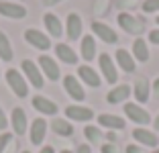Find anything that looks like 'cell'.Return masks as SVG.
Wrapping results in <instances>:
<instances>
[{"mask_svg":"<svg viewBox=\"0 0 159 153\" xmlns=\"http://www.w3.org/2000/svg\"><path fill=\"white\" fill-rule=\"evenodd\" d=\"M118 25H120L126 33H131V35H141V33L145 31V21L137 19V16H133V14H129V12L118 14Z\"/></svg>","mask_w":159,"mask_h":153,"instance_id":"6da1fadb","label":"cell"},{"mask_svg":"<svg viewBox=\"0 0 159 153\" xmlns=\"http://www.w3.org/2000/svg\"><path fill=\"white\" fill-rule=\"evenodd\" d=\"M6 82H8L10 90H12L19 98H25L29 94V86H27V82H25V78L20 76V72L8 70V72H6Z\"/></svg>","mask_w":159,"mask_h":153,"instance_id":"7a4b0ae2","label":"cell"},{"mask_svg":"<svg viewBox=\"0 0 159 153\" xmlns=\"http://www.w3.org/2000/svg\"><path fill=\"white\" fill-rule=\"evenodd\" d=\"M25 41H27L29 45H33V47H37V49H41V51H47L49 47H51L49 37H47L45 33L37 31V29H27V31H25Z\"/></svg>","mask_w":159,"mask_h":153,"instance_id":"3957f363","label":"cell"},{"mask_svg":"<svg viewBox=\"0 0 159 153\" xmlns=\"http://www.w3.org/2000/svg\"><path fill=\"white\" fill-rule=\"evenodd\" d=\"M20 67H23L25 76H27V80L31 82V86H33V88H43V84H45V80H43V72L39 70L33 61H31V59H25Z\"/></svg>","mask_w":159,"mask_h":153,"instance_id":"277c9868","label":"cell"},{"mask_svg":"<svg viewBox=\"0 0 159 153\" xmlns=\"http://www.w3.org/2000/svg\"><path fill=\"white\" fill-rule=\"evenodd\" d=\"M125 114L129 116L133 123H137V125H149V121H151L149 112H147L145 108H141L139 104H133V102H126L125 104Z\"/></svg>","mask_w":159,"mask_h":153,"instance_id":"5b68a950","label":"cell"},{"mask_svg":"<svg viewBox=\"0 0 159 153\" xmlns=\"http://www.w3.org/2000/svg\"><path fill=\"white\" fill-rule=\"evenodd\" d=\"M98 63H100V70H102L104 80H106L108 84L116 82L118 80V72H116V67H114V63H112V57L108 55V53H102V55L98 57Z\"/></svg>","mask_w":159,"mask_h":153,"instance_id":"8992f818","label":"cell"},{"mask_svg":"<svg viewBox=\"0 0 159 153\" xmlns=\"http://www.w3.org/2000/svg\"><path fill=\"white\" fill-rule=\"evenodd\" d=\"M92 33L96 37H100L104 43H118V35L112 31V27L100 23V21H94L92 23Z\"/></svg>","mask_w":159,"mask_h":153,"instance_id":"52a82bcc","label":"cell"},{"mask_svg":"<svg viewBox=\"0 0 159 153\" xmlns=\"http://www.w3.org/2000/svg\"><path fill=\"white\" fill-rule=\"evenodd\" d=\"M63 88H66V92L70 94L74 100H84L86 98V92H84V88L80 86V80L75 78V76H66L63 78Z\"/></svg>","mask_w":159,"mask_h":153,"instance_id":"ba28073f","label":"cell"},{"mask_svg":"<svg viewBox=\"0 0 159 153\" xmlns=\"http://www.w3.org/2000/svg\"><path fill=\"white\" fill-rule=\"evenodd\" d=\"M39 67H41V72L47 76V78L51 80V82H55V80H59V65L55 63V59L49 55H41L39 57Z\"/></svg>","mask_w":159,"mask_h":153,"instance_id":"9c48e42d","label":"cell"},{"mask_svg":"<svg viewBox=\"0 0 159 153\" xmlns=\"http://www.w3.org/2000/svg\"><path fill=\"white\" fill-rule=\"evenodd\" d=\"M0 14L6 19H25L27 16V8L14 2H0Z\"/></svg>","mask_w":159,"mask_h":153,"instance_id":"30bf717a","label":"cell"},{"mask_svg":"<svg viewBox=\"0 0 159 153\" xmlns=\"http://www.w3.org/2000/svg\"><path fill=\"white\" fill-rule=\"evenodd\" d=\"M66 116L67 118H71V121H90V118H94V110L88 106H67L66 108Z\"/></svg>","mask_w":159,"mask_h":153,"instance_id":"8fae6325","label":"cell"},{"mask_svg":"<svg viewBox=\"0 0 159 153\" xmlns=\"http://www.w3.org/2000/svg\"><path fill=\"white\" fill-rule=\"evenodd\" d=\"M10 123H12V129L16 135H25L27 133V114L20 106L12 108V114H10Z\"/></svg>","mask_w":159,"mask_h":153,"instance_id":"7c38bea8","label":"cell"},{"mask_svg":"<svg viewBox=\"0 0 159 153\" xmlns=\"http://www.w3.org/2000/svg\"><path fill=\"white\" fill-rule=\"evenodd\" d=\"M33 108L39 110L41 114H49V116L57 114V104L51 102L49 98H45V96H35L33 98Z\"/></svg>","mask_w":159,"mask_h":153,"instance_id":"4fadbf2b","label":"cell"},{"mask_svg":"<svg viewBox=\"0 0 159 153\" xmlns=\"http://www.w3.org/2000/svg\"><path fill=\"white\" fill-rule=\"evenodd\" d=\"M66 31H67V37H70L71 41L80 39V35H82V19H80V14L71 12L70 16H67V21H66Z\"/></svg>","mask_w":159,"mask_h":153,"instance_id":"5bb4252c","label":"cell"},{"mask_svg":"<svg viewBox=\"0 0 159 153\" xmlns=\"http://www.w3.org/2000/svg\"><path fill=\"white\" fill-rule=\"evenodd\" d=\"M45 133H47V123L43 118H35L31 123V143L41 145L43 139H45Z\"/></svg>","mask_w":159,"mask_h":153,"instance_id":"9a60e30c","label":"cell"},{"mask_svg":"<svg viewBox=\"0 0 159 153\" xmlns=\"http://www.w3.org/2000/svg\"><path fill=\"white\" fill-rule=\"evenodd\" d=\"M133 137H135V141H139V143L145 145V147H157V143H159L157 135L147 131V129H135L133 131Z\"/></svg>","mask_w":159,"mask_h":153,"instance_id":"2e32d148","label":"cell"},{"mask_svg":"<svg viewBox=\"0 0 159 153\" xmlns=\"http://www.w3.org/2000/svg\"><path fill=\"white\" fill-rule=\"evenodd\" d=\"M78 76H80L82 82H86L88 86H92V88H98L100 86V76L96 74V70H92L90 65H80Z\"/></svg>","mask_w":159,"mask_h":153,"instance_id":"e0dca14e","label":"cell"},{"mask_svg":"<svg viewBox=\"0 0 159 153\" xmlns=\"http://www.w3.org/2000/svg\"><path fill=\"white\" fill-rule=\"evenodd\" d=\"M129 96H131V88H129L126 84H120V86L112 88L106 94V100L110 102V104H118V102H125Z\"/></svg>","mask_w":159,"mask_h":153,"instance_id":"ac0fdd59","label":"cell"},{"mask_svg":"<svg viewBox=\"0 0 159 153\" xmlns=\"http://www.w3.org/2000/svg\"><path fill=\"white\" fill-rule=\"evenodd\" d=\"M55 53H57V57H59V59L63 61V63H67V65L78 63V55H75V51L71 49L70 45L57 43V45H55Z\"/></svg>","mask_w":159,"mask_h":153,"instance_id":"d6986e66","label":"cell"},{"mask_svg":"<svg viewBox=\"0 0 159 153\" xmlns=\"http://www.w3.org/2000/svg\"><path fill=\"white\" fill-rule=\"evenodd\" d=\"M80 53L86 61H92L96 57V41H94L92 35H86L82 37V45H80Z\"/></svg>","mask_w":159,"mask_h":153,"instance_id":"ffe728a7","label":"cell"},{"mask_svg":"<svg viewBox=\"0 0 159 153\" xmlns=\"http://www.w3.org/2000/svg\"><path fill=\"white\" fill-rule=\"evenodd\" d=\"M43 23H45V27H47V31H49V35H51V37H61V35H63V27H61V21L57 19L55 14L47 12L45 16H43Z\"/></svg>","mask_w":159,"mask_h":153,"instance_id":"44dd1931","label":"cell"},{"mask_svg":"<svg viewBox=\"0 0 159 153\" xmlns=\"http://www.w3.org/2000/svg\"><path fill=\"white\" fill-rule=\"evenodd\" d=\"M116 61H118V65H120L126 74H133V72L137 70L135 59H133V55H131L126 49H118V51H116Z\"/></svg>","mask_w":159,"mask_h":153,"instance_id":"7402d4cb","label":"cell"},{"mask_svg":"<svg viewBox=\"0 0 159 153\" xmlns=\"http://www.w3.org/2000/svg\"><path fill=\"white\" fill-rule=\"evenodd\" d=\"M98 123L102 127H108V129H114V131L125 129V118H120V116H116V114H100Z\"/></svg>","mask_w":159,"mask_h":153,"instance_id":"603a6c76","label":"cell"},{"mask_svg":"<svg viewBox=\"0 0 159 153\" xmlns=\"http://www.w3.org/2000/svg\"><path fill=\"white\" fill-rule=\"evenodd\" d=\"M133 55H135V59L139 61H149V47H147L145 39H137L135 43H133Z\"/></svg>","mask_w":159,"mask_h":153,"instance_id":"cb8c5ba5","label":"cell"},{"mask_svg":"<svg viewBox=\"0 0 159 153\" xmlns=\"http://www.w3.org/2000/svg\"><path fill=\"white\" fill-rule=\"evenodd\" d=\"M135 98L139 102H147L149 100V82L147 78H139L135 84Z\"/></svg>","mask_w":159,"mask_h":153,"instance_id":"d4e9b609","label":"cell"},{"mask_svg":"<svg viewBox=\"0 0 159 153\" xmlns=\"http://www.w3.org/2000/svg\"><path fill=\"white\" fill-rule=\"evenodd\" d=\"M0 59L2 61H10L12 59V47H10V41L4 33L0 31Z\"/></svg>","mask_w":159,"mask_h":153,"instance_id":"484cf974","label":"cell"},{"mask_svg":"<svg viewBox=\"0 0 159 153\" xmlns=\"http://www.w3.org/2000/svg\"><path fill=\"white\" fill-rule=\"evenodd\" d=\"M53 131H55L57 135H63V137H70L71 133H74V127L70 125L67 121H63V118H55V121L51 123Z\"/></svg>","mask_w":159,"mask_h":153,"instance_id":"4316f807","label":"cell"},{"mask_svg":"<svg viewBox=\"0 0 159 153\" xmlns=\"http://www.w3.org/2000/svg\"><path fill=\"white\" fill-rule=\"evenodd\" d=\"M84 135L86 137H88V141H92V143H98L100 139H102V133H100L98 129H96V127H86V131H84Z\"/></svg>","mask_w":159,"mask_h":153,"instance_id":"83f0119b","label":"cell"},{"mask_svg":"<svg viewBox=\"0 0 159 153\" xmlns=\"http://www.w3.org/2000/svg\"><path fill=\"white\" fill-rule=\"evenodd\" d=\"M159 10V0H145L143 2V12L149 14V12H157Z\"/></svg>","mask_w":159,"mask_h":153,"instance_id":"f1b7e54d","label":"cell"},{"mask_svg":"<svg viewBox=\"0 0 159 153\" xmlns=\"http://www.w3.org/2000/svg\"><path fill=\"white\" fill-rule=\"evenodd\" d=\"M10 141H12V135H10V133H2V135H0V153L4 151V147L10 143Z\"/></svg>","mask_w":159,"mask_h":153,"instance_id":"f546056e","label":"cell"},{"mask_svg":"<svg viewBox=\"0 0 159 153\" xmlns=\"http://www.w3.org/2000/svg\"><path fill=\"white\" fill-rule=\"evenodd\" d=\"M106 6H108V0H98L96 12H98V14H104V12H106Z\"/></svg>","mask_w":159,"mask_h":153,"instance_id":"4dcf8cb0","label":"cell"},{"mask_svg":"<svg viewBox=\"0 0 159 153\" xmlns=\"http://www.w3.org/2000/svg\"><path fill=\"white\" fill-rule=\"evenodd\" d=\"M149 41L155 43V45H159V29H155V31L149 33Z\"/></svg>","mask_w":159,"mask_h":153,"instance_id":"1f68e13d","label":"cell"},{"mask_svg":"<svg viewBox=\"0 0 159 153\" xmlns=\"http://www.w3.org/2000/svg\"><path fill=\"white\" fill-rule=\"evenodd\" d=\"M8 127V121H6V114H4V110L0 108V131L2 129H6Z\"/></svg>","mask_w":159,"mask_h":153,"instance_id":"d6a6232c","label":"cell"},{"mask_svg":"<svg viewBox=\"0 0 159 153\" xmlns=\"http://www.w3.org/2000/svg\"><path fill=\"white\" fill-rule=\"evenodd\" d=\"M126 153H145V151L141 147H137V145H129V147H126Z\"/></svg>","mask_w":159,"mask_h":153,"instance_id":"836d02e7","label":"cell"},{"mask_svg":"<svg viewBox=\"0 0 159 153\" xmlns=\"http://www.w3.org/2000/svg\"><path fill=\"white\" fill-rule=\"evenodd\" d=\"M102 153H116V147L108 143V145H104V147H102Z\"/></svg>","mask_w":159,"mask_h":153,"instance_id":"e575fe53","label":"cell"},{"mask_svg":"<svg viewBox=\"0 0 159 153\" xmlns=\"http://www.w3.org/2000/svg\"><path fill=\"white\" fill-rule=\"evenodd\" d=\"M153 92H155V98H159V78L153 82Z\"/></svg>","mask_w":159,"mask_h":153,"instance_id":"d590c367","label":"cell"},{"mask_svg":"<svg viewBox=\"0 0 159 153\" xmlns=\"http://www.w3.org/2000/svg\"><path fill=\"white\" fill-rule=\"evenodd\" d=\"M78 153H90V145H80Z\"/></svg>","mask_w":159,"mask_h":153,"instance_id":"8d00e7d4","label":"cell"},{"mask_svg":"<svg viewBox=\"0 0 159 153\" xmlns=\"http://www.w3.org/2000/svg\"><path fill=\"white\" fill-rule=\"evenodd\" d=\"M61 0H43V4H47V6H55V4H59Z\"/></svg>","mask_w":159,"mask_h":153,"instance_id":"74e56055","label":"cell"},{"mask_svg":"<svg viewBox=\"0 0 159 153\" xmlns=\"http://www.w3.org/2000/svg\"><path fill=\"white\" fill-rule=\"evenodd\" d=\"M41 153H55V151H53V147H49V145H47V147L41 149Z\"/></svg>","mask_w":159,"mask_h":153,"instance_id":"f35d334b","label":"cell"},{"mask_svg":"<svg viewBox=\"0 0 159 153\" xmlns=\"http://www.w3.org/2000/svg\"><path fill=\"white\" fill-rule=\"evenodd\" d=\"M155 129L159 131V114H157V118H155Z\"/></svg>","mask_w":159,"mask_h":153,"instance_id":"ab89813d","label":"cell"},{"mask_svg":"<svg viewBox=\"0 0 159 153\" xmlns=\"http://www.w3.org/2000/svg\"><path fill=\"white\" fill-rule=\"evenodd\" d=\"M61 153H71V151H67V149H63V151H61Z\"/></svg>","mask_w":159,"mask_h":153,"instance_id":"60d3db41","label":"cell"},{"mask_svg":"<svg viewBox=\"0 0 159 153\" xmlns=\"http://www.w3.org/2000/svg\"><path fill=\"white\" fill-rule=\"evenodd\" d=\"M155 21H157V25H159V16H157V19H155Z\"/></svg>","mask_w":159,"mask_h":153,"instance_id":"b9f144b4","label":"cell"},{"mask_svg":"<svg viewBox=\"0 0 159 153\" xmlns=\"http://www.w3.org/2000/svg\"><path fill=\"white\" fill-rule=\"evenodd\" d=\"M153 153H159V149H157V151H153Z\"/></svg>","mask_w":159,"mask_h":153,"instance_id":"7bdbcfd3","label":"cell"},{"mask_svg":"<svg viewBox=\"0 0 159 153\" xmlns=\"http://www.w3.org/2000/svg\"><path fill=\"white\" fill-rule=\"evenodd\" d=\"M23 153H29V151H23Z\"/></svg>","mask_w":159,"mask_h":153,"instance_id":"ee69618b","label":"cell"}]
</instances>
